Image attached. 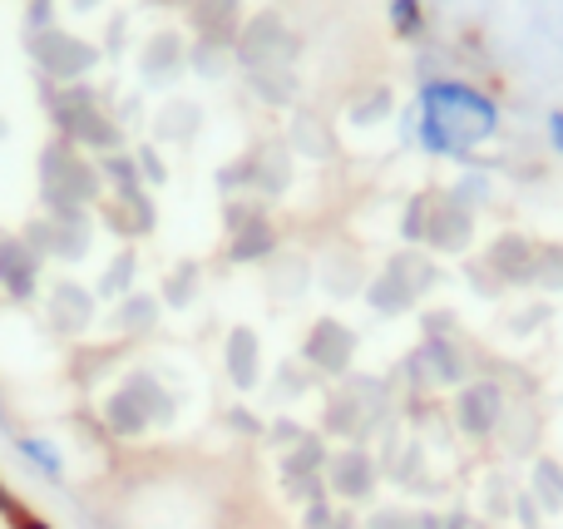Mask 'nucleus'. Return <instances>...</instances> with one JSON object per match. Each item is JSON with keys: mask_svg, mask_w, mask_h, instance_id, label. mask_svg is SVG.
<instances>
[{"mask_svg": "<svg viewBox=\"0 0 563 529\" xmlns=\"http://www.w3.org/2000/svg\"><path fill=\"white\" fill-rule=\"evenodd\" d=\"M499 129V104L465 79H435L420 89V144L430 154H470Z\"/></svg>", "mask_w": 563, "mask_h": 529, "instance_id": "obj_1", "label": "nucleus"}, {"mask_svg": "<svg viewBox=\"0 0 563 529\" xmlns=\"http://www.w3.org/2000/svg\"><path fill=\"white\" fill-rule=\"evenodd\" d=\"M311 362H321L327 366V372H341V366H346V356H351V337L341 332V327H317V332H311Z\"/></svg>", "mask_w": 563, "mask_h": 529, "instance_id": "obj_2", "label": "nucleus"}, {"mask_svg": "<svg viewBox=\"0 0 563 529\" xmlns=\"http://www.w3.org/2000/svg\"><path fill=\"white\" fill-rule=\"evenodd\" d=\"M0 520H5L10 529H49L45 520H40L35 510H30V505H20L15 495L5 491V485H0Z\"/></svg>", "mask_w": 563, "mask_h": 529, "instance_id": "obj_3", "label": "nucleus"}, {"mask_svg": "<svg viewBox=\"0 0 563 529\" xmlns=\"http://www.w3.org/2000/svg\"><path fill=\"white\" fill-rule=\"evenodd\" d=\"M390 25L406 40L420 35V25H426V20H420V0H390Z\"/></svg>", "mask_w": 563, "mask_h": 529, "instance_id": "obj_4", "label": "nucleus"}, {"mask_svg": "<svg viewBox=\"0 0 563 529\" xmlns=\"http://www.w3.org/2000/svg\"><path fill=\"white\" fill-rule=\"evenodd\" d=\"M20 451H25L45 475H59V455H55V445H40L35 436H20Z\"/></svg>", "mask_w": 563, "mask_h": 529, "instance_id": "obj_5", "label": "nucleus"}, {"mask_svg": "<svg viewBox=\"0 0 563 529\" xmlns=\"http://www.w3.org/2000/svg\"><path fill=\"white\" fill-rule=\"evenodd\" d=\"M233 376H238V382H253V337H247V332H238L233 337Z\"/></svg>", "mask_w": 563, "mask_h": 529, "instance_id": "obj_6", "label": "nucleus"}, {"mask_svg": "<svg viewBox=\"0 0 563 529\" xmlns=\"http://www.w3.org/2000/svg\"><path fill=\"white\" fill-rule=\"evenodd\" d=\"M549 139H554V148L563 154V114H549Z\"/></svg>", "mask_w": 563, "mask_h": 529, "instance_id": "obj_7", "label": "nucleus"}]
</instances>
